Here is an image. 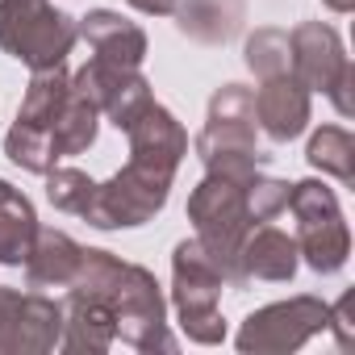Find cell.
<instances>
[{
    "label": "cell",
    "mask_w": 355,
    "mask_h": 355,
    "mask_svg": "<svg viewBox=\"0 0 355 355\" xmlns=\"http://www.w3.org/2000/svg\"><path fill=\"white\" fill-rule=\"evenodd\" d=\"M130 138V163L113 180L92 189V201L84 209V222L96 230H134L146 226L171 193L175 167L189 155V134L159 101L146 105V113L125 130Z\"/></svg>",
    "instance_id": "6da1fadb"
},
{
    "label": "cell",
    "mask_w": 355,
    "mask_h": 355,
    "mask_svg": "<svg viewBox=\"0 0 355 355\" xmlns=\"http://www.w3.org/2000/svg\"><path fill=\"white\" fill-rule=\"evenodd\" d=\"M71 284L105 293L113 322H117V338L130 343L134 351H175L159 280L146 268L125 263L113 251H84V263Z\"/></svg>",
    "instance_id": "7a4b0ae2"
},
{
    "label": "cell",
    "mask_w": 355,
    "mask_h": 355,
    "mask_svg": "<svg viewBox=\"0 0 355 355\" xmlns=\"http://www.w3.org/2000/svg\"><path fill=\"white\" fill-rule=\"evenodd\" d=\"M259 175L263 171H255V175H218V171H205V180L189 197V222L197 230L193 239L205 247V255L222 272L226 288H234V293L247 288L243 276H239V243L255 226V218H251V189H255Z\"/></svg>",
    "instance_id": "3957f363"
},
{
    "label": "cell",
    "mask_w": 355,
    "mask_h": 355,
    "mask_svg": "<svg viewBox=\"0 0 355 355\" xmlns=\"http://www.w3.org/2000/svg\"><path fill=\"white\" fill-rule=\"evenodd\" d=\"M255 92L243 84H222L209 96V117L197 134V155L205 171L218 175H255L272 155L255 146Z\"/></svg>",
    "instance_id": "277c9868"
},
{
    "label": "cell",
    "mask_w": 355,
    "mask_h": 355,
    "mask_svg": "<svg viewBox=\"0 0 355 355\" xmlns=\"http://www.w3.org/2000/svg\"><path fill=\"white\" fill-rule=\"evenodd\" d=\"M222 288H226V280L197 239L175 243V251H171V301H175V318H180L184 334L201 347H214L226 338Z\"/></svg>",
    "instance_id": "5b68a950"
},
{
    "label": "cell",
    "mask_w": 355,
    "mask_h": 355,
    "mask_svg": "<svg viewBox=\"0 0 355 355\" xmlns=\"http://www.w3.org/2000/svg\"><path fill=\"white\" fill-rule=\"evenodd\" d=\"M76 38V17L55 9L51 0H0V51L30 71L59 67L71 55Z\"/></svg>",
    "instance_id": "8992f818"
},
{
    "label": "cell",
    "mask_w": 355,
    "mask_h": 355,
    "mask_svg": "<svg viewBox=\"0 0 355 355\" xmlns=\"http://www.w3.org/2000/svg\"><path fill=\"white\" fill-rule=\"evenodd\" d=\"M288 209L297 218V251L318 276H334L347 268L351 230L338 209V197L326 180H297L288 189Z\"/></svg>",
    "instance_id": "52a82bcc"
},
{
    "label": "cell",
    "mask_w": 355,
    "mask_h": 355,
    "mask_svg": "<svg viewBox=\"0 0 355 355\" xmlns=\"http://www.w3.org/2000/svg\"><path fill=\"white\" fill-rule=\"evenodd\" d=\"M67 88H71V76L63 71V63L30 76V88H26V101L17 109V121H13V130L5 138V155L21 171L46 175L51 167H59L55 146H51V125H55V117L63 109Z\"/></svg>",
    "instance_id": "ba28073f"
},
{
    "label": "cell",
    "mask_w": 355,
    "mask_h": 355,
    "mask_svg": "<svg viewBox=\"0 0 355 355\" xmlns=\"http://www.w3.org/2000/svg\"><path fill=\"white\" fill-rule=\"evenodd\" d=\"M288 71L309 88V92H326L334 101V109L343 117L355 113V101H351V84H355V71H351V59L343 51V38L334 34V26L326 21H301L288 30Z\"/></svg>",
    "instance_id": "9c48e42d"
},
{
    "label": "cell",
    "mask_w": 355,
    "mask_h": 355,
    "mask_svg": "<svg viewBox=\"0 0 355 355\" xmlns=\"http://www.w3.org/2000/svg\"><path fill=\"white\" fill-rule=\"evenodd\" d=\"M330 322V305L322 297H288L276 305L255 309L243 330H239V351L243 355H280V351H297L305 347L313 334H322Z\"/></svg>",
    "instance_id": "30bf717a"
},
{
    "label": "cell",
    "mask_w": 355,
    "mask_h": 355,
    "mask_svg": "<svg viewBox=\"0 0 355 355\" xmlns=\"http://www.w3.org/2000/svg\"><path fill=\"white\" fill-rule=\"evenodd\" d=\"M63 338V305L34 293L0 284V351L5 355H46Z\"/></svg>",
    "instance_id": "8fae6325"
},
{
    "label": "cell",
    "mask_w": 355,
    "mask_h": 355,
    "mask_svg": "<svg viewBox=\"0 0 355 355\" xmlns=\"http://www.w3.org/2000/svg\"><path fill=\"white\" fill-rule=\"evenodd\" d=\"M71 84L76 88H84L92 101H96V109L125 134L142 113H146V105L155 101L150 96V84H146V76L138 71V67H113V63H101V59H88L76 76H71Z\"/></svg>",
    "instance_id": "7c38bea8"
},
{
    "label": "cell",
    "mask_w": 355,
    "mask_h": 355,
    "mask_svg": "<svg viewBox=\"0 0 355 355\" xmlns=\"http://www.w3.org/2000/svg\"><path fill=\"white\" fill-rule=\"evenodd\" d=\"M255 125L272 138V142H293L305 134L309 125V88L284 71L259 84L255 92Z\"/></svg>",
    "instance_id": "4fadbf2b"
},
{
    "label": "cell",
    "mask_w": 355,
    "mask_h": 355,
    "mask_svg": "<svg viewBox=\"0 0 355 355\" xmlns=\"http://www.w3.org/2000/svg\"><path fill=\"white\" fill-rule=\"evenodd\" d=\"M297 263H301V251H297V239H288L280 226L272 222H259L247 230V239L239 243V276L243 284L251 288V280H263V284H288L297 276Z\"/></svg>",
    "instance_id": "5bb4252c"
},
{
    "label": "cell",
    "mask_w": 355,
    "mask_h": 355,
    "mask_svg": "<svg viewBox=\"0 0 355 355\" xmlns=\"http://www.w3.org/2000/svg\"><path fill=\"white\" fill-rule=\"evenodd\" d=\"M76 30H80V38L88 42L92 59H101V63H113V67H142V59H146V34H142V26L125 21V17L113 13V9H92L88 17L76 21Z\"/></svg>",
    "instance_id": "9a60e30c"
},
{
    "label": "cell",
    "mask_w": 355,
    "mask_h": 355,
    "mask_svg": "<svg viewBox=\"0 0 355 355\" xmlns=\"http://www.w3.org/2000/svg\"><path fill=\"white\" fill-rule=\"evenodd\" d=\"M175 30L201 46H226L247 21V0H175Z\"/></svg>",
    "instance_id": "2e32d148"
},
{
    "label": "cell",
    "mask_w": 355,
    "mask_h": 355,
    "mask_svg": "<svg viewBox=\"0 0 355 355\" xmlns=\"http://www.w3.org/2000/svg\"><path fill=\"white\" fill-rule=\"evenodd\" d=\"M80 263H84V247L71 234H63L55 226H38V239L26 255V280L38 293L42 288H67L76 280Z\"/></svg>",
    "instance_id": "e0dca14e"
},
{
    "label": "cell",
    "mask_w": 355,
    "mask_h": 355,
    "mask_svg": "<svg viewBox=\"0 0 355 355\" xmlns=\"http://www.w3.org/2000/svg\"><path fill=\"white\" fill-rule=\"evenodd\" d=\"M34 239H38V214H34L30 197L21 189H13L9 180H0V263L21 268Z\"/></svg>",
    "instance_id": "ac0fdd59"
},
{
    "label": "cell",
    "mask_w": 355,
    "mask_h": 355,
    "mask_svg": "<svg viewBox=\"0 0 355 355\" xmlns=\"http://www.w3.org/2000/svg\"><path fill=\"white\" fill-rule=\"evenodd\" d=\"M96 125H101V109L96 101L84 92V88H67L63 96V109L51 125V146H55V159H71V155H84L92 142H96Z\"/></svg>",
    "instance_id": "d6986e66"
},
{
    "label": "cell",
    "mask_w": 355,
    "mask_h": 355,
    "mask_svg": "<svg viewBox=\"0 0 355 355\" xmlns=\"http://www.w3.org/2000/svg\"><path fill=\"white\" fill-rule=\"evenodd\" d=\"M305 159H309L313 171L334 175L338 184H347V189L355 184V138H351V130H343V125L313 130V138L305 146Z\"/></svg>",
    "instance_id": "ffe728a7"
},
{
    "label": "cell",
    "mask_w": 355,
    "mask_h": 355,
    "mask_svg": "<svg viewBox=\"0 0 355 355\" xmlns=\"http://www.w3.org/2000/svg\"><path fill=\"white\" fill-rule=\"evenodd\" d=\"M92 189H96V180H92V175H84L80 167H51L46 171V197L63 214L84 218L88 201H92Z\"/></svg>",
    "instance_id": "44dd1931"
},
{
    "label": "cell",
    "mask_w": 355,
    "mask_h": 355,
    "mask_svg": "<svg viewBox=\"0 0 355 355\" xmlns=\"http://www.w3.org/2000/svg\"><path fill=\"white\" fill-rule=\"evenodd\" d=\"M247 67L259 76V80H272V76H284L288 71V59H293V51H288V34L284 30H255L251 38H247Z\"/></svg>",
    "instance_id": "7402d4cb"
},
{
    "label": "cell",
    "mask_w": 355,
    "mask_h": 355,
    "mask_svg": "<svg viewBox=\"0 0 355 355\" xmlns=\"http://www.w3.org/2000/svg\"><path fill=\"white\" fill-rule=\"evenodd\" d=\"M130 5H134L138 13H146V17H171L175 0H130Z\"/></svg>",
    "instance_id": "603a6c76"
},
{
    "label": "cell",
    "mask_w": 355,
    "mask_h": 355,
    "mask_svg": "<svg viewBox=\"0 0 355 355\" xmlns=\"http://www.w3.org/2000/svg\"><path fill=\"white\" fill-rule=\"evenodd\" d=\"M322 5H326L330 13H351V9H355V0H322Z\"/></svg>",
    "instance_id": "cb8c5ba5"
}]
</instances>
